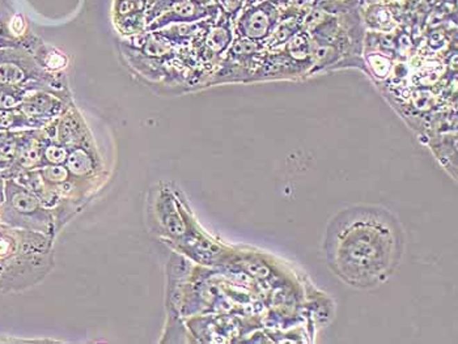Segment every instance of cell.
Wrapping results in <instances>:
<instances>
[{
	"mask_svg": "<svg viewBox=\"0 0 458 344\" xmlns=\"http://www.w3.org/2000/svg\"><path fill=\"white\" fill-rule=\"evenodd\" d=\"M325 256L336 277L357 288H372L391 277L403 252L402 231L391 212L355 206L327 227Z\"/></svg>",
	"mask_w": 458,
	"mask_h": 344,
	"instance_id": "cell-1",
	"label": "cell"
},
{
	"mask_svg": "<svg viewBox=\"0 0 458 344\" xmlns=\"http://www.w3.org/2000/svg\"><path fill=\"white\" fill-rule=\"evenodd\" d=\"M54 265L53 237L0 222V292L32 288Z\"/></svg>",
	"mask_w": 458,
	"mask_h": 344,
	"instance_id": "cell-2",
	"label": "cell"
},
{
	"mask_svg": "<svg viewBox=\"0 0 458 344\" xmlns=\"http://www.w3.org/2000/svg\"><path fill=\"white\" fill-rule=\"evenodd\" d=\"M0 222L13 228L45 234L54 238L56 219L33 191L15 178H4V198L0 203Z\"/></svg>",
	"mask_w": 458,
	"mask_h": 344,
	"instance_id": "cell-3",
	"label": "cell"
},
{
	"mask_svg": "<svg viewBox=\"0 0 458 344\" xmlns=\"http://www.w3.org/2000/svg\"><path fill=\"white\" fill-rule=\"evenodd\" d=\"M60 109L59 101L49 95H35L25 101L23 111L29 118H44L56 114Z\"/></svg>",
	"mask_w": 458,
	"mask_h": 344,
	"instance_id": "cell-4",
	"label": "cell"
},
{
	"mask_svg": "<svg viewBox=\"0 0 458 344\" xmlns=\"http://www.w3.org/2000/svg\"><path fill=\"white\" fill-rule=\"evenodd\" d=\"M65 164H66L68 172L78 177L90 176L95 169V161L90 152L80 147L72 148L71 152L68 151L67 160Z\"/></svg>",
	"mask_w": 458,
	"mask_h": 344,
	"instance_id": "cell-5",
	"label": "cell"
},
{
	"mask_svg": "<svg viewBox=\"0 0 458 344\" xmlns=\"http://www.w3.org/2000/svg\"><path fill=\"white\" fill-rule=\"evenodd\" d=\"M28 79V74L16 62H0V87H19Z\"/></svg>",
	"mask_w": 458,
	"mask_h": 344,
	"instance_id": "cell-6",
	"label": "cell"
},
{
	"mask_svg": "<svg viewBox=\"0 0 458 344\" xmlns=\"http://www.w3.org/2000/svg\"><path fill=\"white\" fill-rule=\"evenodd\" d=\"M68 151L62 145H49L44 147L42 167L44 165H63L67 160Z\"/></svg>",
	"mask_w": 458,
	"mask_h": 344,
	"instance_id": "cell-7",
	"label": "cell"
},
{
	"mask_svg": "<svg viewBox=\"0 0 458 344\" xmlns=\"http://www.w3.org/2000/svg\"><path fill=\"white\" fill-rule=\"evenodd\" d=\"M268 28V20L262 13L254 15L247 25V32L250 35H261Z\"/></svg>",
	"mask_w": 458,
	"mask_h": 344,
	"instance_id": "cell-8",
	"label": "cell"
},
{
	"mask_svg": "<svg viewBox=\"0 0 458 344\" xmlns=\"http://www.w3.org/2000/svg\"><path fill=\"white\" fill-rule=\"evenodd\" d=\"M67 63V58L60 54V53H51L45 58V66L50 69H59V68H63L66 66Z\"/></svg>",
	"mask_w": 458,
	"mask_h": 344,
	"instance_id": "cell-9",
	"label": "cell"
},
{
	"mask_svg": "<svg viewBox=\"0 0 458 344\" xmlns=\"http://www.w3.org/2000/svg\"><path fill=\"white\" fill-rule=\"evenodd\" d=\"M3 198H4V178L0 174V203L3 202Z\"/></svg>",
	"mask_w": 458,
	"mask_h": 344,
	"instance_id": "cell-10",
	"label": "cell"
}]
</instances>
